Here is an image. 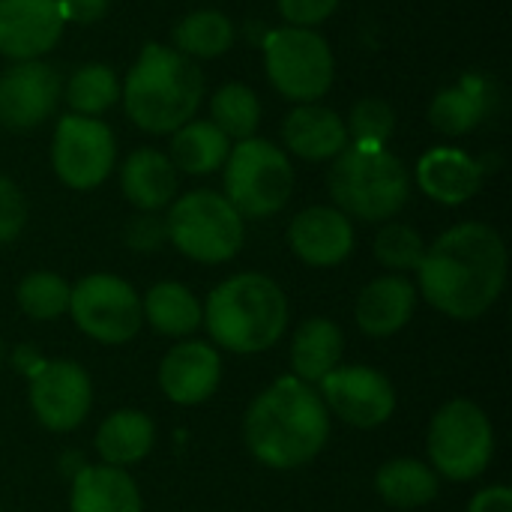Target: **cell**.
<instances>
[{"mask_svg": "<svg viewBox=\"0 0 512 512\" xmlns=\"http://www.w3.org/2000/svg\"><path fill=\"white\" fill-rule=\"evenodd\" d=\"M420 294L456 321L486 315L507 285V246L486 222H462L444 231L417 267Z\"/></svg>", "mask_w": 512, "mask_h": 512, "instance_id": "obj_1", "label": "cell"}, {"mask_svg": "<svg viewBox=\"0 0 512 512\" xmlns=\"http://www.w3.org/2000/svg\"><path fill=\"white\" fill-rule=\"evenodd\" d=\"M243 435L261 465L291 471L309 465L324 450L330 414L312 384L288 375L249 405Z\"/></svg>", "mask_w": 512, "mask_h": 512, "instance_id": "obj_2", "label": "cell"}, {"mask_svg": "<svg viewBox=\"0 0 512 512\" xmlns=\"http://www.w3.org/2000/svg\"><path fill=\"white\" fill-rule=\"evenodd\" d=\"M204 96V75L195 60L171 45L147 42L129 69L120 99L129 120L150 135H171L195 120Z\"/></svg>", "mask_w": 512, "mask_h": 512, "instance_id": "obj_3", "label": "cell"}, {"mask_svg": "<svg viewBox=\"0 0 512 512\" xmlns=\"http://www.w3.org/2000/svg\"><path fill=\"white\" fill-rule=\"evenodd\" d=\"M210 339L231 354H261L288 327V297L264 273H237L213 288L204 306Z\"/></svg>", "mask_w": 512, "mask_h": 512, "instance_id": "obj_4", "label": "cell"}, {"mask_svg": "<svg viewBox=\"0 0 512 512\" xmlns=\"http://www.w3.org/2000/svg\"><path fill=\"white\" fill-rule=\"evenodd\" d=\"M327 186L336 210L363 222H390L411 198V174L387 144L348 141L330 165Z\"/></svg>", "mask_w": 512, "mask_h": 512, "instance_id": "obj_5", "label": "cell"}, {"mask_svg": "<svg viewBox=\"0 0 512 512\" xmlns=\"http://www.w3.org/2000/svg\"><path fill=\"white\" fill-rule=\"evenodd\" d=\"M165 228L168 243L198 264H225L246 240V219L213 189H195L171 201Z\"/></svg>", "mask_w": 512, "mask_h": 512, "instance_id": "obj_6", "label": "cell"}, {"mask_svg": "<svg viewBox=\"0 0 512 512\" xmlns=\"http://www.w3.org/2000/svg\"><path fill=\"white\" fill-rule=\"evenodd\" d=\"M294 195V165L267 138H243L225 159V198L243 219H267Z\"/></svg>", "mask_w": 512, "mask_h": 512, "instance_id": "obj_7", "label": "cell"}, {"mask_svg": "<svg viewBox=\"0 0 512 512\" xmlns=\"http://www.w3.org/2000/svg\"><path fill=\"white\" fill-rule=\"evenodd\" d=\"M267 78L285 99L318 102L336 78V60L327 39L309 27H276L264 36Z\"/></svg>", "mask_w": 512, "mask_h": 512, "instance_id": "obj_8", "label": "cell"}, {"mask_svg": "<svg viewBox=\"0 0 512 512\" xmlns=\"http://www.w3.org/2000/svg\"><path fill=\"white\" fill-rule=\"evenodd\" d=\"M495 453V432L486 411L468 399L444 405L429 426V459L432 471L465 483L477 480Z\"/></svg>", "mask_w": 512, "mask_h": 512, "instance_id": "obj_9", "label": "cell"}, {"mask_svg": "<svg viewBox=\"0 0 512 512\" xmlns=\"http://www.w3.org/2000/svg\"><path fill=\"white\" fill-rule=\"evenodd\" d=\"M69 315L84 336L102 345H123L144 324L141 297L126 279L111 273L84 276L69 294Z\"/></svg>", "mask_w": 512, "mask_h": 512, "instance_id": "obj_10", "label": "cell"}, {"mask_svg": "<svg viewBox=\"0 0 512 512\" xmlns=\"http://www.w3.org/2000/svg\"><path fill=\"white\" fill-rule=\"evenodd\" d=\"M117 162V141L99 117L66 114L57 120L51 141V168L63 186L87 192L108 180Z\"/></svg>", "mask_w": 512, "mask_h": 512, "instance_id": "obj_11", "label": "cell"}, {"mask_svg": "<svg viewBox=\"0 0 512 512\" xmlns=\"http://www.w3.org/2000/svg\"><path fill=\"white\" fill-rule=\"evenodd\" d=\"M324 405L357 429H378L396 411V390L387 375L369 366H336L321 381Z\"/></svg>", "mask_w": 512, "mask_h": 512, "instance_id": "obj_12", "label": "cell"}, {"mask_svg": "<svg viewBox=\"0 0 512 512\" xmlns=\"http://www.w3.org/2000/svg\"><path fill=\"white\" fill-rule=\"evenodd\" d=\"M93 405V384L72 360H48L30 378V408L51 432L78 429Z\"/></svg>", "mask_w": 512, "mask_h": 512, "instance_id": "obj_13", "label": "cell"}, {"mask_svg": "<svg viewBox=\"0 0 512 512\" xmlns=\"http://www.w3.org/2000/svg\"><path fill=\"white\" fill-rule=\"evenodd\" d=\"M63 93L60 72L45 60H21L0 72V123L24 132L45 123Z\"/></svg>", "mask_w": 512, "mask_h": 512, "instance_id": "obj_14", "label": "cell"}, {"mask_svg": "<svg viewBox=\"0 0 512 512\" xmlns=\"http://www.w3.org/2000/svg\"><path fill=\"white\" fill-rule=\"evenodd\" d=\"M63 27L60 0H0V54L12 63L48 54Z\"/></svg>", "mask_w": 512, "mask_h": 512, "instance_id": "obj_15", "label": "cell"}, {"mask_svg": "<svg viewBox=\"0 0 512 512\" xmlns=\"http://www.w3.org/2000/svg\"><path fill=\"white\" fill-rule=\"evenodd\" d=\"M222 381V360L213 345L204 342H180L174 345L159 366V387L177 405H201L207 402Z\"/></svg>", "mask_w": 512, "mask_h": 512, "instance_id": "obj_16", "label": "cell"}, {"mask_svg": "<svg viewBox=\"0 0 512 512\" xmlns=\"http://www.w3.org/2000/svg\"><path fill=\"white\" fill-rule=\"evenodd\" d=\"M288 243L309 267H336L354 249V225L336 207H306L288 225Z\"/></svg>", "mask_w": 512, "mask_h": 512, "instance_id": "obj_17", "label": "cell"}, {"mask_svg": "<svg viewBox=\"0 0 512 512\" xmlns=\"http://www.w3.org/2000/svg\"><path fill=\"white\" fill-rule=\"evenodd\" d=\"M483 165L459 147H432L417 162V186L438 204L471 201L483 186Z\"/></svg>", "mask_w": 512, "mask_h": 512, "instance_id": "obj_18", "label": "cell"}, {"mask_svg": "<svg viewBox=\"0 0 512 512\" xmlns=\"http://www.w3.org/2000/svg\"><path fill=\"white\" fill-rule=\"evenodd\" d=\"M282 138H285V147L306 162L336 159L351 141L345 120L321 102L297 105L282 123Z\"/></svg>", "mask_w": 512, "mask_h": 512, "instance_id": "obj_19", "label": "cell"}, {"mask_svg": "<svg viewBox=\"0 0 512 512\" xmlns=\"http://www.w3.org/2000/svg\"><path fill=\"white\" fill-rule=\"evenodd\" d=\"M120 189L141 213H159L177 198V168L153 147H141L120 165Z\"/></svg>", "mask_w": 512, "mask_h": 512, "instance_id": "obj_20", "label": "cell"}, {"mask_svg": "<svg viewBox=\"0 0 512 512\" xmlns=\"http://www.w3.org/2000/svg\"><path fill=\"white\" fill-rule=\"evenodd\" d=\"M417 306V288L405 276H381L360 291L357 324L366 336L384 339L399 333Z\"/></svg>", "mask_w": 512, "mask_h": 512, "instance_id": "obj_21", "label": "cell"}, {"mask_svg": "<svg viewBox=\"0 0 512 512\" xmlns=\"http://www.w3.org/2000/svg\"><path fill=\"white\" fill-rule=\"evenodd\" d=\"M72 512H144L135 480L123 468L87 465L72 477Z\"/></svg>", "mask_w": 512, "mask_h": 512, "instance_id": "obj_22", "label": "cell"}, {"mask_svg": "<svg viewBox=\"0 0 512 512\" xmlns=\"http://www.w3.org/2000/svg\"><path fill=\"white\" fill-rule=\"evenodd\" d=\"M489 111V81L483 75H465L456 84L435 93L429 105V123L450 138L474 132Z\"/></svg>", "mask_w": 512, "mask_h": 512, "instance_id": "obj_23", "label": "cell"}, {"mask_svg": "<svg viewBox=\"0 0 512 512\" xmlns=\"http://www.w3.org/2000/svg\"><path fill=\"white\" fill-rule=\"evenodd\" d=\"M345 351V336L330 318H309L297 327L291 342L294 378L306 384H321L339 363Z\"/></svg>", "mask_w": 512, "mask_h": 512, "instance_id": "obj_24", "label": "cell"}, {"mask_svg": "<svg viewBox=\"0 0 512 512\" xmlns=\"http://www.w3.org/2000/svg\"><path fill=\"white\" fill-rule=\"evenodd\" d=\"M156 444L153 420L144 411H114L96 432V453L111 468H126L150 456Z\"/></svg>", "mask_w": 512, "mask_h": 512, "instance_id": "obj_25", "label": "cell"}, {"mask_svg": "<svg viewBox=\"0 0 512 512\" xmlns=\"http://www.w3.org/2000/svg\"><path fill=\"white\" fill-rule=\"evenodd\" d=\"M231 138L213 120H189L171 132V165L186 174H213L225 165Z\"/></svg>", "mask_w": 512, "mask_h": 512, "instance_id": "obj_26", "label": "cell"}, {"mask_svg": "<svg viewBox=\"0 0 512 512\" xmlns=\"http://www.w3.org/2000/svg\"><path fill=\"white\" fill-rule=\"evenodd\" d=\"M144 321L162 336H189L201 327L204 312L198 297L180 282H159L141 300Z\"/></svg>", "mask_w": 512, "mask_h": 512, "instance_id": "obj_27", "label": "cell"}, {"mask_svg": "<svg viewBox=\"0 0 512 512\" xmlns=\"http://www.w3.org/2000/svg\"><path fill=\"white\" fill-rule=\"evenodd\" d=\"M378 495L396 510H417L438 498V474L417 459H393L375 477Z\"/></svg>", "mask_w": 512, "mask_h": 512, "instance_id": "obj_28", "label": "cell"}, {"mask_svg": "<svg viewBox=\"0 0 512 512\" xmlns=\"http://www.w3.org/2000/svg\"><path fill=\"white\" fill-rule=\"evenodd\" d=\"M234 24L225 12L195 9L174 27V45L189 60H213L234 45Z\"/></svg>", "mask_w": 512, "mask_h": 512, "instance_id": "obj_29", "label": "cell"}, {"mask_svg": "<svg viewBox=\"0 0 512 512\" xmlns=\"http://www.w3.org/2000/svg\"><path fill=\"white\" fill-rule=\"evenodd\" d=\"M63 96H66V105L72 108V114L99 117L102 111H108L120 99V81H117L111 66L84 63L66 81Z\"/></svg>", "mask_w": 512, "mask_h": 512, "instance_id": "obj_30", "label": "cell"}, {"mask_svg": "<svg viewBox=\"0 0 512 512\" xmlns=\"http://www.w3.org/2000/svg\"><path fill=\"white\" fill-rule=\"evenodd\" d=\"M210 120L234 141L252 138L261 123V99L240 81L222 84L210 99Z\"/></svg>", "mask_w": 512, "mask_h": 512, "instance_id": "obj_31", "label": "cell"}, {"mask_svg": "<svg viewBox=\"0 0 512 512\" xmlns=\"http://www.w3.org/2000/svg\"><path fill=\"white\" fill-rule=\"evenodd\" d=\"M69 294H72V288L66 285V279H60L57 273L39 270V273H30L21 279L15 297L27 318L54 321L63 312H69Z\"/></svg>", "mask_w": 512, "mask_h": 512, "instance_id": "obj_32", "label": "cell"}, {"mask_svg": "<svg viewBox=\"0 0 512 512\" xmlns=\"http://www.w3.org/2000/svg\"><path fill=\"white\" fill-rule=\"evenodd\" d=\"M426 255V243L420 237L417 228L402 225V222H390L378 231L375 237V258L396 273H408L417 270L420 261Z\"/></svg>", "mask_w": 512, "mask_h": 512, "instance_id": "obj_33", "label": "cell"}, {"mask_svg": "<svg viewBox=\"0 0 512 512\" xmlns=\"http://www.w3.org/2000/svg\"><path fill=\"white\" fill-rule=\"evenodd\" d=\"M345 129L348 138H354L357 144H387L396 129V111L387 99L366 96L351 108Z\"/></svg>", "mask_w": 512, "mask_h": 512, "instance_id": "obj_34", "label": "cell"}, {"mask_svg": "<svg viewBox=\"0 0 512 512\" xmlns=\"http://www.w3.org/2000/svg\"><path fill=\"white\" fill-rule=\"evenodd\" d=\"M27 225V198L24 192L0 174V243H12Z\"/></svg>", "mask_w": 512, "mask_h": 512, "instance_id": "obj_35", "label": "cell"}, {"mask_svg": "<svg viewBox=\"0 0 512 512\" xmlns=\"http://www.w3.org/2000/svg\"><path fill=\"white\" fill-rule=\"evenodd\" d=\"M123 240L135 252H156L168 243V228L159 213H138L135 219L126 222Z\"/></svg>", "mask_w": 512, "mask_h": 512, "instance_id": "obj_36", "label": "cell"}, {"mask_svg": "<svg viewBox=\"0 0 512 512\" xmlns=\"http://www.w3.org/2000/svg\"><path fill=\"white\" fill-rule=\"evenodd\" d=\"M339 9V0H279V12L288 27H309L315 30Z\"/></svg>", "mask_w": 512, "mask_h": 512, "instance_id": "obj_37", "label": "cell"}, {"mask_svg": "<svg viewBox=\"0 0 512 512\" xmlns=\"http://www.w3.org/2000/svg\"><path fill=\"white\" fill-rule=\"evenodd\" d=\"M63 18L78 24H93L108 12V0H60Z\"/></svg>", "mask_w": 512, "mask_h": 512, "instance_id": "obj_38", "label": "cell"}, {"mask_svg": "<svg viewBox=\"0 0 512 512\" xmlns=\"http://www.w3.org/2000/svg\"><path fill=\"white\" fill-rule=\"evenodd\" d=\"M468 512H512V492L507 486L483 489V492L471 501Z\"/></svg>", "mask_w": 512, "mask_h": 512, "instance_id": "obj_39", "label": "cell"}, {"mask_svg": "<svg viewBox=\"0 0 512 512\" xmlns=\"http://www.w3.org/2000/svg\"><path fill=\"white\" fill-rule=\"evenodd\" d=\"M45 363H48V360H45L39 351H33L30 345H21V348H15V354H12V366H15L21 375H27V378H33Z\"/></svg>", "mask_w": 512, "mask_h": 512, "instance_id": "obj_40", "label": "cell"}, {"mask_svg": "<svg viewBox=\"0 0 512 512\" xmlns=\"http://www.w3.org/2000/svg\"><path fill=\"white\" fill-rule=\"evenodd\" d=\"M3 357H6V351H3V339H0V366H3Z\"/></svg>", "mask_w": 512, "mask_h": 512, "instance_id": "obj_41", "label": "cell"}]
</instances>
